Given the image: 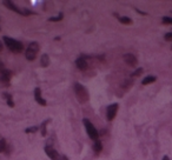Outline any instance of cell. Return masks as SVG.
<instances>
[{"label": "cell", "mask_w": 172, "mask_h": 160, "mask_svg": "<svg viewBox=\"0 0 172 160\" xmlns=\"http://www.w3.org/2000/svg\"><path fill=\"white\" fill-rule=\"evenodd\" d=\"M76 65H77V67H78L80 71H86V70H87V67H89L87 61L84 59V57H80V58H78V59L76 60Z\"/></svg>", "instance_id": "cell-10"}, {"label": "cell", "mask_w": 172, "mask_h": 160, "mask_svg": "<svg viewBox=\"0 0 172 160\" xmlns=\"http://www.w3.org/2000/svg\"><path fill=\"white\" fill-rule=\"evenodd\" d=\"M163 22H164V24L172 25V18H170V17H164V18H163Z\"/></svg>", "instance_id": "cell-21"}, {"label": "cell", "mask_w": 172, "mask_h": 160, "mask_svg": "<svg viewBox=\"0 0 172 160\" xmlns=\"http://www.w3.org/2000/svg\"><path fill=\"white\" fill-rule=\"evenodd\" d=\"M38 131V127L37 126H33V127H28V129L25 130V133H34Z\"/></svg>", "instance_id": "cell-19"}, {"label": "cell", "mask_w": 172, "mask_h": 160, "mask_svg": "<svg viewBox=\"0 0 172 160\" xmlns=\"http://www.w3.org/2000/svg\"><path fill=\"white\" fill-rule=\"evenodd\" d=\"M3 4L7 7V8H10V10H12V11H14V12H17V13H19L20 15H24V10H20V8H18L12 1H7V0H5V1H3Z\"/></svg>", "instance_id": "cell-11"}, {"label": "cell", "mask_w": 172, "mask_h": 160, "mask_svg": "<svg viewBox=\"0 0 172 160\" xmlns=\"http://www.w3.org/2000/svg\"><path fill=\"white\" fill-rule=\"evenodd\" d=\"M164 38H165L166 41H172V32H170V33H166Z\"/></svg>", "instance_id": "cell-23"}, {"label": "cell", "mask_w": 172, "mask_h": 160, "mask_svg": "<svg viewBox=\"0 0 172 160\" xmlns=\"http://www.w3.org/2000/svg\"><path fill=\"white\" fill-rule=\"evenodd\" d=\"M141 73H143V68H138L134 73H132V74H131V77H138V75H140Z\"/></svg>", "instance_id": "cell-22"}, {"label": "cell", "mask_w": 172, "mask_h": 160, "mask_svg": "<svg viewBox=\"0 0 172 160\" xmlns=\"http://www.w3.org/2000/svg\"><path fill=\"white\" fill-rule=\"evenodd\" d=\"M171 50H172V47H171Z\"/></svg>", "instance_id": "cell-28"}, {"label": "cell", "mask_w": 172, "mask_h": 160, "mask_svg": "<svg viewBox=\"0 0 172 160\" xmlns=\"http://www.w3.org/2000/svg\"><path fill=\"white\" fill-rule=\"evenodd\" d=\"M155 81H156V77L149 75V77H146V78L143 79L141 84H143V85H149V84H152V82H155Z\"/></svg>", "instance_id": "cell-14"}, {"label": "cell", "mask_w": 172, "mask_h": 160, "mask_svg": "<svg viewBox=\"0 0 172 160\" xmlns=\"http://www.w3.org/2000/svg\"><path fill=\"white\" fill-rule=\"evenodd\" d=\"M74 94H76L77 99L79 100V103H86L90 99V95H89V92L86 89V87H84L79 82L74 84Z\"/></svg>", "instance_id": "cell-1"}, {"label": "cell", "mask_w": 172, "mask_h": 160, "mask_svg": "<svg viewBox=\"0 0 172 160\" xmlns=\"http://www.w3.org/2000/svg\"><path fill=\"white\" fill-rule=\"evenodd\" d=\"M34 99H36V101H37L39 105L46 106V100L41 97V89H40L39 87H37V88L34 89Z\"/></svg>", "instance_id": "cell-9"}, {"label": "cell", "mask_w": 172, "mask_h": 160, "mask_svg": "<svg viewBox=\"0 0 172 160\" xmlns=\"http://www.w3.org/2000/svg\"><path fill=\"white\" fill-rule=\"evenodd\" d=\"M45 153L47 154V157L51 160H59L60 159L58 151H57L55 148H53L52 146H45Z\"/></svg>", "instance_id": "cell-6"}, {"label": "cell", "mask_w": 172, "mask_h": 160, "mask_svg": "<svg viewBox=\"0 0 172 160\" xmlns=\"http://www.w3.org/2000/svg\"><path fill=\"white\" fill-rule=\"evenodd\" d=\"M3 47H4V46H3V43H1V41H0V52H1V51H3Z\"/></svg>", "instance_id": "cell-26"}, {"label": "cell", "mask_w": 172, "mask_h": 160, "mask_svg": "<svg viewBox=\"0 0 172 160\" xmlns=\"http://www.w3.org/2000/svg\"><path fill=\"white\" fill-rule=\"evenodd\" d=\"M6 140L3 138V139H0V153L1 152H4L5 150H6Z\"/></svg>", "instance_id": "cell-17"}, {"label": "cell", "mask_w": 172, "mask_h": 160, "mask_svg": "<svg viewBox=\"0 0 172 160\" xmlns=\"http://www.w3.org/2000/svg\"><path fill=\"white\" fill-rule=\"evenodd\" d=\"M123 59H124V61L127 64V65H130V66H136V65H137V62H138L137 58H136L133 54H131V53L124 54Z\"/></svg>", "instance_id": "cell-7"}, {"label": "cell", "mask_w": 172, "mask_h": 160, "mask_svg": "<svg viewBox=\"0 0 172 160\" xmlns=\"http://www.w3.org/2000/svg\"><path fill=\"white\" fill-rule=\"evenodd\" d=\"M163 160H170V159H169V157H164V159H163Z\"/></svg>", "instance_id": "cell-27"}, {"label": "cell", "mask_w": 172, "mask_h": 160, "mask_svg": "<svg viewBox=\"0 0 172 160\" xmlns=\"http://www.w3.org/2000/svg\"><path fill=\"white\" fill-rule=\"evenodd\" d=\"M119 21L124 25H131L132 24V20L129 17H119Z\"/></svg>", "instance_id": "cell-16"}, {"label": "cell", "mask_w": 172, "mask_h": 160, "mask_svg": "<svg viewBox=\"0 0 172 160\" xmlns=\"http://www.w3.org/2000/svg\"><path fill=\"white\" fill-rule=\"evenodd\" d=\"M39 52V45L38 43H31L30 45H28L27 50H26V59L30 60V61H33L36 58H37V54Z\"/></svg>", "instance_id": "cell-4"}, {"label": "cell", "mask_w": 172, "mask_h": 160, "mask_svg": "<svg viewBox=\"0 0 172 160\" xmlns=\"http://www.w3.org/2000/svg\"><path fill=\"white\" fill-rule=\"evenodd\" d=\"M50 62H51V60H50L48 54H43L41 58H40V65L43 67H47L50 65Z\"/></svg>", "instance_id": "cell-12"}, {"label": "cell", "mask_w": 172, "mask_h": 160, "mask_svg": "<svg viewBox=\"0 0 172 160\" xmlns=\"http://www.w3.org/2000/svg\"><path fill=\"white\" fill-rule=\"evenodd\" d=\"M11 77H12V72L8 71V70H5L1 74H0V82H3L4 85H8Z\"/></svg>", "instance_id": "cell-8"}, {"label": "cell", "mask_w": 172, "mask_h": 160, "mask_svg": "<svg viewBox=\"0 0 172 160\" xmlns=\"http://www.w3.org/2000/svg\"><path fill=\"white\" fill-rule=\"evenodd\" d=\"M83 122H84V125H85V129H86V132H87V136H89L92 140H94V141L99 140V133H98L97 129L94 127V125H93L89 119H84Z\"/></svg>", "instance_id": "cell-3"}, {"label": "cell", "mask_w": 172, "mask_h": 160, "mask_svg": "<svg viewBox=\"0 0 172 160\" xmlns=\"http://www.w3.org/2000/svg\"><path fill=\"white\" fill-rule=\"evenodd\" d=\"M5 70H6V68H5V65H4V64H3L1 61H0V74H1Z\"/></svg>", "instance_id": "cell-24"}, {"label": "cell", "mask_w": 172, "mask_h": 160, "mask_svg": "<svg viewBox=\"0 0 172 160\" xmlns=\"http://www.w3.org/2000/svg\"><path fill=\"white\" fill-rule=\"evenodd\" d=\"M118 108H119V105L118 104H112L107 107V111H106V118L108 121H112L117 115V112H118Z\"/></svg>", "instance_id": "cell-5"}, {"label": "cell", "mask_w": 172, "mask_h": 160, "mask_svg": "<svg viewBox=\"0 0 172 160\" xmlns=\"http://www.w3.org/2000/svg\"><path fill=\"white\" fill-rule=\"evenodd\" d=\"M59 160H69V158H67V157H66V155H62V157H60V159H59Z\"/></svg>", "instance_id": "cell-25"}, {"label": "cell", "mask_w": 172, "mask_h": 160, "mask_svg": "<svg viewBox=\"0 0 172 160\" xmlns=\"http://www.w3.org/2000/svg\"><path fill=\"white\" fill-rule=\"evenodd\" d=\"M63 18H64V14H63V13H59L58 17H52V18H50V21H60V20H63Z\"/></svg>", "instance_id": "cell-18"}, {"label": "cell", "mask_w": 172, "mask_h": 160, "mask_svg": "<svg viewBox=\"0 0 172 160\" xmlns=\"http://www.w3.org/2000/svg\"><path fill=\"white\" fill-rule=\"evenodd\" d=\"M50 120H47V121H44L43 122V125H41V136L43 137H45L46 136V125H47V122H48Z\"/></svg>", "instance_id": "cell-20"}, {"label": "cell", "mask_w": 172, "mask_h": 160, "mask_svg": "<svg viewBox=\"0 0 172 160\" xmlns=\"http://www.w3.org/2000/svg\"><path fill=\"white\" fill-rule=\"evenodd\" d=\"M3 97L6 99V103L10 107H14V101H13V98L10 93H3Z\"/></svg>", "instance_id": "cell-13"}, {"label": "cell", "mask_w": 172, "mask_h": 160, "mask_svg": "<svg viewBox=\"0 0 172 160\" xmlns=\"http://www.w3.org/2000/svg\"><path fill=\"white\" fill-rule=\"evenodd\" d=\"M101 148H103L101 141H100V140H97V141H94V145H93V151H94L97 154H98V153H100Z\"/></svg>", "instance_id": "cell-15"}, {"label": "cell", "mask_w": 172, "mask_h": 160, "mask_svg": "<svg viewBox=\"0 0 172 160\" xmlns=\"http://www.w3.org/2000/svg\"><path fill=\"white\" fill-rule=\"evenodd\" d=\"M4 43L6 44L7 48L10 51H12V52L19 53V52H21L24 50V45L20 41L15 40V39H12V38H8V37H4Z\"/></svg>", "instance_id": "cell-2"}]
</instances>
